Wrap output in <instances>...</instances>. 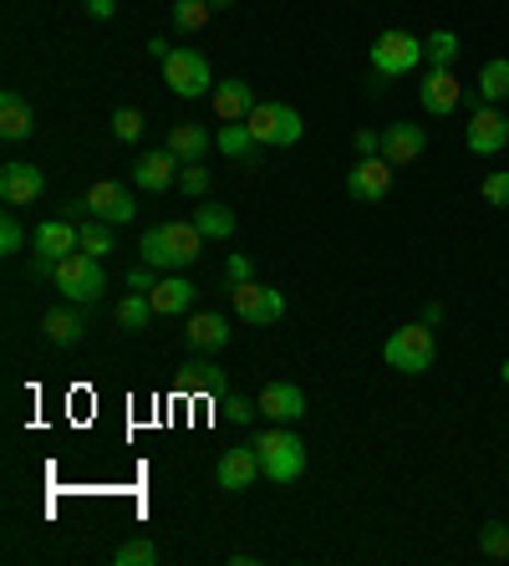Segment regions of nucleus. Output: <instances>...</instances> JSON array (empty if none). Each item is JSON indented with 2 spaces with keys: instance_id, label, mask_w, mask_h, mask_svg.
I'll use <instances>...</instances> for the list:
<instances>
[{
  "instance_id": "nucleus-41",
  "label": "nucleus",
  "mask_w": 509,
  "mask_h": 566,
  "mask_svg": "<svg viewBox=\"0 0 509 566\" xmlns=\"http://www.w3.org/2000/svg\"><path fill=\"white\" fill-rule=\"evenodd\" d=\"M153 286H159V276H153V266H132V270H128V291H143V297H148Z\"/></svg>"
},
{
  "instance_id": "nucleus-18",
  "label": "nucleus",
  "mask_w": 509,
  "mask_h": 566,
  "mask_svg": "<svg viewBox=\"0 0 509 566\" xmlns=\"http://www.w3.org/2000/svg\"><path fill=\"white\" fill-rule=\"evenodd\" d=\"M31 128H36L31 97L26 92H15V88H5L0 92V138H5V143H21V138H31Z\"/></svg>"
},
{
  "instance_id": "nucleus-9",
  "label": "nucleus",
  "mask_w": 509,
  "mask_h": 566,
  "mask_svg": "<svg viewBox=\"0 0 509 566\" xmlns=\"http://www.w3.org/2000/svg\"><path fill=\"white\" fill-rule=\"evenodd\" d=\"M464 143H468V153H479V159L505 153L509 118L499 113V103H479V107H474V118H468V128H464Z\"/></svg>"
},
{
  "instance_id": "nucleus-19",
  "label": "nucleus",
  "mask_w": 509,
  "mask_h": 566,
  "mask_svg": "<svg viewBox=\"0 0 509 566\" xmlns=\"http://www.w3.org/2000/svg\"><path fill=\"white\" fill-rule=\"evenodd\" d=\"M255 403H261V414L270 424H296L305 414V393L296 383H265V393Z\"/></svg>"
},
{
  "instance_id": "nucleus-2",
  "label": "nucleus",
  "mask_w": 509,
  "mask_h": 566,
  "mask_svg": "<svg viewBox=\"0 0 509 566\" xmlns=\"http://www.w3.org/2000/svg\"><path fill=\"white\" fill-rule=\"evenodd\" d=\"M250 444H255V454H261L265 480H276V485H296V480L305 475V444H301V434L286 429V424L261 429Z\"/></svg>"
},
{
  "instance_id": "nucleus-38",
  "label": "nucleus",
  "mask_w": 509,
  "mask_h": 566,
  "mask_svg": "<svg viewBox=\"0 0 509 566\" xmlns=\"http://www.w3.org/2000/svg\"><path fill=\"white\" fill-rule=\"evenodd\" d=\"M484 199L499 209H509V169H495V174H484Z\"/></svg>"
},
{
  "instance_id": "nucleus-39",
  "label": "nucleus",
  "mask_w": 509,
  "mask_h": 566,
  "mask_svg": "<svg viewBox=\"0 0 509 566\" xmlns=\"http://www.w3.org/2000/svg\"><path fill=\"white\" fill-rule=\"evenodd\" d=\"M261 414V403H250V398H240V393H234V398H224V418H230L234 429H245L250 418Z\"/></svg>"
},
{
  "instance_id": "nucleus-8",
  "label": "nucleus",
  "mask_w": 509,
  "mask_h": 566,
  "mask_svg": "<svg viewBox=\"0 0 509 566\" xmlns=\"http://www.w3.org/2000/svg\"><path fill=\"white\" fill-rule=\"evenodd\" d=\"M230 297H234V316L250 322V327H276L280 316H286V297H280L276 286L245 281V286H230Z\"/></svg>"
},
{
  "instance_id": "nucleus-7",
  "label": "nucleus",
  "mask_w": 509,
  "mask_h": 566,
  "mask_svg": "<svg viewBox=\"0 0 509 566\" xmlns=\"http://www.w3.org/2000/svg\"><path fill=\"white\" fill-rule=\"evenodd\" d=\"M163 82L174 97H209L215 92V72H209V57L194 51V46H174V57L163 61Z\"/></svg>"
},
{
  "instance_id": "nucleus-35",
  "label": "nucleus",
  "mask_w": 509,
  "mask_h": 566,
  "mask_svg": "<svg viewBox=\"0 0 509 566\" xmlns=\"http://www.w3.org/2000/svg\"><path fill=\"white\" fill-rule=\"evenodd\" d=\"M113 138H117V143L143 138V113H138V107H117V113H113Z\"/></svg>"
},
{
  "instance_id": "nucleus-13",
  "label": "nucleus",
  "mask_w": 509,
  "mask_h": 566,
  "mask_svg": "<svg viewBox=\"0 0 509 566\" xmlns=\"http://www.w3.org/2000/svg\"><path fill=\"white\" fill-rule=\"evenodd\" d=\"M42 189H46V174L36 164H26V159H11V164L0 169V199H5L11 209L36 205Z\"/></svg>"
},
{
  "instance_id": "nucleus-33",
  "label": "nucleus",
  "mask_w": 509,
  "mask_h": 566,
  "mask_svg": "<svg viewBox=\"0 0 509 566\" xmlns=\"http://www.w3.org/2000/svg\"><path fill=\"white\" fill-rule=\"evenodd\" d=\"M479 552L489 556V562H509V525L505 521H489L479 531Z\"/></svg>"
},
{
  "instance_id": "nucleus-45",
  "label": "nucleus",
  "mask_w": 509,
  "mask_h": 566,
  "mask_svg": "<svg viewBox=\"0 0 509 566\" xmlns=\"http://www.w3.org/2000/svg\"><path fill=\"white\" fill-rule=\"evenodd\" d=\"M423 322H428V327H438V322H443V307H438V301H428V307H423Z\"/></svg>"
},
{
  "instance_id": "nucleus-30",
  "label": "nucleus",
  "mask_w": 509,
  "mask_h": 566,
  "mask_svg": "<svg viewBox=\"0 0 509 566\" xmlns=\"http://www.w3.org/2000/svg\"><path fill=\"white\" fill-rule=\"evenodd\" d=\"M209 15H215L209 0H174V15H169V21H174L178 36H194V31L209 26Z\"/></svg>"
},
{
  "instance_id": "nucleus-40",
  "label": "nucleus",
  "mask_w": 509,
  "mask_h": 566,
  "mask_svg": "<svg viewBox=\"0 0 509 566\" xmlns=\"http://www.w3.org/2000/svg\"><path fill=\"white\" fill-rule=\"evenodd\" d=\"M224 281H230V286H245V281H255V266H250V255H240V251H234L230 261H224Z\"/></svg>"
},
{
  "instance_id": "nucleus-27",
  "label": "nucleus",
  "mask_w": 509,
  "mask_h": 566,
  "mask_svg": "<svg viewBox=\"0 0 509 566\" xmlns=\"http://www.w3.org/2000/svg\"><path fill=\"white\" fill-rule=\"evenodd\" d=\"M113 316H117V327H123V332H143L159 312H153V301H148L143 291H128V297L113 307Z\"/></svg>"
},
{
  "instance_id": "nucleus-46",
  "label": "nucleus",
  "mask_w": 509,
  "mask_h": 566,
  "mask_svg": "<svg viewBox=\"0 0 509 566\" xmlns=\"http://www.w3.org/2000/svg\"><path fill=\"white\" fill-rule=\"evenodd\" d=\"M209 5H215V11H230V5H234V0H209Z\"/></svg>"
},
{
  "instance_id": "nucleus-25",
  "label": "nucleus",
  "mask_w": 509,
  "mask_h": 566,
  "mask_svg": "<svg viewBox=\"0 0 509 566\" xmlns=\"http://www.w3.org/2000/svg\"><path fill=\"white\" fill-rule=\"evenodd\" d=\"M169 153H174L178 164H204L209 134H204L199 123H174V128H169Z\"/></svg>"
},
{
  "instance_id": "nucleus-43",
  "label": "nucleus",
  "mask_w": 509,
  "mask_h": 566,
  "mask_svg": "<svg viewBox=\"0 0 509 566\" xmlns=\"http://www.w3.org/2000/svg\"><path fill=\"white\" fill-rule=\"evenodd\" d=\"M148 57H153V61H159V67H163V61L174 57V46L163 42V36H153V42H148Z\"/></svg>"
},
{
  "instance_id": "nucleus-6",
  "label": "nucleus",
  "mask_w": 509,
  "mask_h": 566,
  "mask_svg": "<svg viewBox=\"0 0 509 566\" xmlns=\"http://www.w3.org/2000/svg\"><path fill=\"white\" fill-rule=\"evenodd\" d=\"M245 123H250V134H255L261 149H291L305 134L301 113H296L291 103H255V113H250Z\"/></svg>"
},
{
  "instance_id": "nucleus-32",
  "label": "nucleus",
  "mask_w": 509,
  "mask_h": 566,
  "mask_svg": "<svg viewBox=\"0 0 509 566\" xmlns=\"http://www.w3.org/2000/svg\"><path fill=\"white\" fill-rule=\"evenodd\" d=\"M82 251H88V255H97V261H107V255L117 251L113 224H107V220H92V224H82Z\"/></svg>"
},
{
  "instance_id": "nucleus-44",
  "label": "nucleus",
  "mask_w": 509,
  "mask_h": 566,
  "mask_svg": "<svg viewBox=\"0 0 509 566\" xmlns=\"http://www.w3.org/2000/svg\"><path fill=\"white\" fill-rule=\"evenodd\" d=\"M88 11H92V15H97V21H107V15H113V11H117V0H88Z\"/></svg>"
},
{
  "instance_id": "nucleus-37",
  "label": "nucleus",
  "mask_w": 509,
  "mask_h": 566,
  "mask_svg": "<svg viewBox=\"0 0 509 566\" xmlns=\"http://www.w3.org/2000/svg\"><path fill=\"white\" fill-rule=\"evenodd\" d=\"M21 245H26V230H21V220H15V209H11V215L0 220V255H15Z\"/></svg>"
},
{
  "instance_id": "nucleus-17",
  "label": "nucleus",
  "mask_w": 509,
  "mask_h": 566,
  "mask_svg": "<svg viewBox=\"0 0 509 566\" xmlns=\"http://www.w3.org/2000/svg\"><path fill=\"white\" fill-rule=\"evenodd\" d=\"M209 103H215L219 123H245L250 113H255V92H250V82H240V77H224V82H215Z\"/></svg>"
},
{
  "instance_id": "nucleus-34",
  "label": "nucleus",
  "mask_w": 509,
  "mask_h": 566,
  "mask_svg": "<svg viewBox=\"0 0 509 566\" xmlns=\"http://www.w3.org/2000/svg\"><path fill=\"white\" fill-rule=\"evenodd\" d=\"M153 562H159V546H153V541H128V546L113 552V566H153Z\"/></svg>"
},
{
  "instance_id": "nucleus-36",
  "label": "nucleus",
  "mask_w": 509,
  "mask_h": 566,
  "mask_svg": "<svg viewBox=\"0 0 509 566\" xmlns=\"http://www.w3.org/2000/svg\"><path fill=\"white\" fill-rule=\"evenodd\" d=\"M178 189L189 194V199H204V194H209V169H204V164H184V169H178Z\"/></svg>"
},
{
  "instance_id": "nucleus-1",
  "label": "nucleus",
  "mask_w": 509,
  "mask_h": 566,
  "mask_svg": "<svg viewBox=\"0 0 509 566\" xmlns=\"http://www.w3.org/2000/svg\"><path fill=\"white\" fill-rule=\"evenodd\" d=\"M199 251H204V235L194 220L153 224V230L138 240V255H143V266H153V270H184L199 261Z\"/></svg>"
},
{
  "instance_id": "nucleus-23",
  "label": "nucleus",
  "mask_w": 509,
  "mask_h": 566,
  "mask_svg": "<svg viewBox=\"0 0 509 566\" xmlns=\"http://www.w3.org/2000/svg\"><path fill=\"white\" fill-rule=\"evenodd\" d=\"M184 337H189V347H199V353H219V347L230 343V316L224 312H194Z\"/></svg>"
},
{
  "instance_id": "nucleus-29",
  "label": "nucleus",
  "mask_w": 509,
  "mask_h": 566,
  "mask_svg": "<svg viewBox=\"0 0 509 566\" xmlns=\"http://www.w3.org/2000/svg\"><path fill=\"white\" fill-rule=\"evenodd\" d=\"M479 97L484 103H505L509 97V57H495L479 67Z\"/></svg>"
},
{
  "instance_id": "nucleus-31",
  "label": "nucleus",
  "mask_w": 509,
  "mask_h": 566,
  "mask_svg": "<svg viewBox=\"0 0 509 566\" xmlns=\"http://www.w3.org/2000/svg\"><path fill=\"white\" fill-rule=\"evenodd\" d=\"M423 61H428V67H453V61H459V36H453V31L423 36Z\"/></svg>"
},
{
  "instance_id": "nucleus-22",
  "label": "nucleus",
  "mask_w": 509,
  "mask_h": 566,
  "mask_svg": "<svg viewBox=\"0 0 509 566\" xmlns=\"http://www.w3.org/2000/svg\"><path fill=\"white\" fill-rule=\"evenodd\" d=\"M215 149L224 153V159H234V164H261V143H255V134H250V123H219L215 134Z\"/></svg>"
},
{
  "instance_id": "nucleus-14",
  "label": "nucleus",
  "mask_w": 509,
  "mask_h": 566,
  "mask_svg": "<svg viewBox=\"0 0 509 566\" xmlns=\"http://www.w3.org/2000/svg\"><path fill=\"white\" fill-rule=\"evenodd\" d=\"M72 251H82V224H72V220H42L36 230H31V255L67 261Z\"/></svg>"
},
{
  "instance_id": "nucleus-24",
  "label": "nucleus",
  "mask_w": 509,
  "mask_h": 566,
  "mask_svg": "<svg viewBox=\"0 0 509 566\" xmlns=\"http://www.w3.org/2000/svg\"><path fill=\"white\" fill-rule=\"evenodd\" d=\"M42 332H46V343L51 347H77L82 343V332H88V322H82V312L67 301V307H57V312L42 316Z\"/></svg>"
},
{
  "instance_id": "nucleus-28",
  "label": "nucleus",
  "mask_w": 509,
  "mask_h": 566,
  "mask_svg": "<svg viewBox=\"0 0 509 566\" xmlns=\"http://www.w3.org/2000/svg\"><path fill=\"white\" fill-rule=\"evenodd\" d=\"M194 224L204 240H230L234 235V215L224 205H194Z\"/></svg>"
},
{
  "instance_id": "nucleus-21",
  "label": "nucleus",
  "mask_w": 509,
  "mask_h": 566,
  "mask_svg": "<svg viewBox=\"0 0 509 566\" xmlns=\"http://www.w3.org/2000/svg\"><path fill=\"white\" fill-rule=\"evenodd\" d=\"M178 159L169 149H159V153H143V159H138V164H132V184H138V189H169V184H178Z\"/></svg>"
},
{
  "instance_id": "nucleus-16",
  "label": "nucleus",
  "mask_w": 509,
  "mask_h": 566,
  "mask_svg": "<svg viewBox=\"0 0 509 566\" xmlns=\"http://www.w3.org/2000/svg\"><path fill=\"white\" fill-rule=\"evenodd\" d=\"M423 149H428V134H423L418 123H393V128L382 134V159H387L393 169L418 164Z\"/></svg>"
},
{
  "instance_id": "nucleus-42",
  "label": "nucleus",
  "mask_w": 509,
  "mask_h": 566,
  "mask_svg": "<svg viewBox=\"0 0 509 566\" xmlns=\"http://www.w3.org/2000/svg\"><path fill=\"white\" fill-rule=\"evenodd\" d=\"M372 153H382V134L362 128V134H357V159H372Z\"/></svg>"
},
{
  "instance_id": "nucleus-10",
  "label": "nucleus",
  "mask_w": 509,
  "mask_h": 566,
  "mask_svg": "<svg viewBox=\"0 0 509 566\" xmlns=\"http://www.w3.org/2000/svg\"><path fill=\"white\" fill-rule=\"evenodd\" d=\"M459 97H464V82L453 77V67H428L418 82V103L428 118H449L459 113Z\"/></svg>"
},
{
  "instance_id": "nucleus-5",
  "label": "nucleus",
  "mask_w": 509,
  "mask_h": 566,
  "mask_svg": "<svg viewBox=\"0 0 509 566\" xmlns=\"http://www.w3.org/2000/svg\"><path fill=\"white\" fill-rule=\"evenodd\" d=\"M418 61H423V42L403 26L382 31L378 42H372V77H378V88L382 82H393V77H407Z\"/></svg>"
},
{
  "instance_id": "nucleus-47",
  "label": "nucleus",
  "mask_w": 509,
  "mask_h": 566,
  "mask_svg": "<svg viewBox=\"0 0 509 566\" xmlns=\"http://www.w3.org/2000/svg\"><path fill=\"white\" fill-rule=\"evenodd\" d=\"M499 378H505V388H509V358H505V368H499Z\"/></svg>"
},
{
  "instance_id": "nucleus-26",
  "label": "nucleus",
  "mask_w": 509,
  "mask_h": 566,
  "mask_svg": "<svg viewBox=\"0 0 509 566\" xmlns=\"http://www.w3.org/2000/svg\"><path fill=\"white\" fill-rule=\"evenodd\" d=\"M174 383L184 388V393H224L230 378H224V368H215V362H184Z\"/></svg>"
},
{
  "instance_id": "nucleus-3",
  "label": "nucleus",
  "mask_w": 509,
  "mask_h": 566,
  "mask_svg": "<svg viewBox=\"0 0 509 566\" xmlns=\"http://www.w3.org/2000/svg\"><path fill=\"white\" fill-rule=\"evenodd\" d=\"M433 358H438V337H433V327H428V322L397 327L393 337H387V347H382V362H387V368H397V373H407V378L428 373V368H433Z\"/></svg>"
},
{
  "instance_id": "nucleus-11",
  "label": "nucleus",
  "mask_w": 509,
  "mask_h": 566,
  "mask_svg": "<svg viewBox=\"0 0 509 566\" xmlns=\"http://www.w3.org/2000/svg\"><path fill=\"white\" fill-rule=\"evenodd\" d=\"M82 209H88L92 220H107V224H128L132 215H138V205H132V189L117 180H102L92 184L88 194H82Z\"/></svg>"
},
{
  "instance_id": "nucleus-4",
  "label": "nucleus",
  "mask_w": 509,
  "mask_h": 566,
  "mask_svg": "<svg viewBox=\"0 0 509 566\" xmlns=\"http://www.w3.org/2000/svg\"><path fill=\"white\" fill-rule=\"evenodd\" d=\"M57 291L72 307H92V301L102 297V286H107V270H102V261L97 255H88V251H72L67 261H57Z\"/></svg>"
},
{
  "instance_id": "nucleus-12",
  "label": "nucleus",
  "mask_w": 509,
  "mask_h": 566,
  "mask_svg": "<svg viewBox=\"0 0 509 566\" xmlns=\"http://www.w3.org/2000/svg\"><path fill=\"white\" fill-rule=\"evenodd\" d=\"M387 189H393V164L382 159V153H372V159H357L347 174V194L357 199V205H378V199H387Z\"/></svg>"
},
{
  "instance_id": "nucleus-15",
  "label": "nucleus",
  "mask_w": 509,
  "mask_h": 566,
  "mask_svg": "<svg viewBox=\"0 0 509 566\" xmlns=\"http://www.w3.org/2000/svg\"><path fill=\"white\" fill-rule=\"evenodd\" d=\"M261 454H255V444L245 449H230V454H219L215 464V480H219V490H250L255 480H261Z\"/></svg>"
},
{
  "instance_id": "nucleus-20",
  "label": "nucleus",
  "mask_w": 509,
  "mask_h": 566,
  "mask_svg": "<svg viewBox=\"0 0 509 566\" xmlns=\"http://www.w3.org/2000/svg\"><path fill=\"white\" fill-rule=\"evenodd\" d=\"M148 301H153V312L159 316H184L194 307V281L189 276H178V270H169V276L148 291Z\"/></svg>"
}]
</instances>
